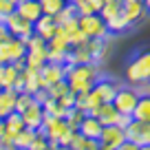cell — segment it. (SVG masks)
Returning <instances> with one entry per match:
<instances>
[{
	"label": "cell",
	"mask_w": 150,
	"mask_h": 150,
	"mask_svg": "<svg viewBox=\"0 0 150 150\" xmlns=\"http://www.w3.org/2000/svg\"><path fill=\"white\" fill-rule=\"evenodd\" d=\"M86 112H82V110H77L75 106H71V108H66V115H64V119H66V124H69L71 128H77V124L82 122V117H84Z\"/></svg>",
	"instance_id": "cell-34"
},
{
	"label": "cell",
	"mask_w": 150,
	"mask_h": 150,
	"mask_svg": "<svg viewBox=\"0 0 150 150\" xmlns=\"http://www.w3.org/2000/svg\"><path fill=\"white\" fill-rule=\"evenodd\" d=\"M38 130H33V128H20V132L16 135V148H27L29 150V144L33 141V137H35Z\"/></svg>",
	"instance_id": "cell-29"
},
{
	"label": "cell",
	"mask_w": 150,
	"mask_h": 150,
	"mask_svg": "<svg viewBox=\"0 0 150 150\" xmlns=\"http://www.w3.org/2000/svg\"><path fill=\"white\" fill-rule=\"evenodd\" d=\"M69 49H71V44L66 42L64 38L53 35L51 40H47V60L49 62H60V64H64L66 55H69Z\"/></svg>",
	"instance_id": "cell-13"
},
{
	"label": "cell",
	"mask_w": 150,
	"mask_h": 150,
	"mask_svg": "<svg viewBox=\"0 0 150 150\" xmlns=\"http://www.w3.org/2000/svg\"><path fill=\"white\" fill-rule=\"evenodd\" d=\"M69 91L71 88H69V84H66V80H60V82H55V84H51L47 88V95H49V97H53V99H60L62 95H66Z\"/></svg>",
	"instance_id": "cell-30"
},
{
	"label": "cell",
	"mask_w": 150,
	"mask_h": 150,
	"mask_svg": "<svg viewBox=\"0 0 150 150\" xmlns=\"http://www.w3.org/2000/svg\"><path fill=\"white\" fill-rule=\"evenodd\" d=\"M77 110L82 112H88L91 110V95L88 91H82V93H75V104H73Z\"/></svg>",
	"instance_id": "cell-33"
},
{
	"label": "cell",
	"mask_w": 150,
	"mask_h": 150,
	"mask_svg": "<svg viewBox=\"0 0 150 150\" xmlns=\"http://www.w3.org/2000/svg\"><path fill=\"white\" fill-rule=\"evenodd\" d=\"M49 148V139H47V135H44L42 130H38L35 132V137H33V141L29 144V150H47Z\"/></svg>",
	"instance_id": "cell-35"
},
{
	"label": "cell",
	"mask_w": 150,
	"mask_h": 150,
	"mask_svg": "<svg viewBox=\"0 0 150 150\" xmlns=\"http://www.w3.org/2000/svg\"><path fill=\"white\" fill-rule=\"evenodd\" d=\"M137 99H139V93L130 86H117L115 91V97L110 99L112 106L117 108V112H124V115H130L132 108H135Z\"/></svg>",
	"instance_id": "cell-11"
},
{
	"label": "cell",
	"mask_w": 150,
	"mask_h": 150,
	"mask_svg": "<svg viewBox=\"0 0 150 150\" xmlns=\"http://www.w3.org/2000/svg\"><path fill=\"white\" fill-rule=\"evenodd\" d=\"M33 102H35V99H33L31 93H27V91H18V95H16V110L22 112L24 108H29Z\"/></svg>",
	"instance_id": "cell-32"
},
{
	"label": "cell",
	"mask_w": 150,
	"mask_h": 150,
	"mask_svg": "<svg viewBox=\"0 0 150 150\" xmlns=\"http://www.w3.org/2000/svg\"><path fill=\"white\" fill-rule=\"evenodd\" d=\"M77 24H80L82 33L86 38H108V29L106 22L99 13H86V16H77Z\"/></svg>",
	"instance_id": "cell-6"
},
{
	"label": "cell",
	"mask_w": 150,
	"mask_h": 150,
	"mask_svg": "<svg viewBox=\"0 0 150 150\" xmlns=\"http://www.w3.org/2000/svg\"><path fill=\"white\" fill-rule=\"evenodd\" d=\"M18 73H20V71L16 69L13 62L2 64V80H0V88H13L16 80H18Z\"/></svg>",
	"instance_id": "cell-25"
},
{
	"label": "cell",
	"mask_w": 150,
	"mask_h": 150,
	"mask_svg": "<svg viewBox=\"0 0 150 150\" xmlns=\"http://www.w3.org/2000/svg\"><path fill=\"white\" fill-rule=\"evenodd\" d=\"M119 13L126 18V22L130 24V27H135V24L146 16L144 2H141V0H124V2H122V9H119Z\"/></svg>",
	"instance_id": "cell-14"
},
{
	"label": "cell",
	"mask_w": 150,
	"mask_h": 150,
	"mask_svg": "<svg viewBox=\"0 0 150 150\" xmlns=\"http://www.w3.org/2000/svg\"><path fill=\"white\" fill-rule=\"evenodd\" d=\"M88 2H91V7H93L95 13H97V11L102 9V5H104V0H88Z\"/></svg>",
	"instance_id": "cell-37"
},
{
	"label": "cell",
	"mask_w": 150,
	"mask_h": 150,
	"mask_svg": "<svg viewBox=\"0 0 150 150\" xmlns=\"http://www.w3.org/2000/svg\"><path fill=\"white\" fill-rule=\"evenodd\" d=\"M55 31H57V20H55V16H51V13H42L33 22V33H38V35L44 38V40H51V38L55 35Z\"/></svg>",
	"instance_id": "cell-16"
},
{
	"label": "cell",
	"mask_w": 150,
	"mask_h": 150,
	"mask_svg": "<svg viewBox=\"0 0 150 150\" xmlns=\"http://www.w3.org/2000/svg\"><path fill=\"white\" fill-rule=\"evenodd\" d=\"M2 22H5V27H7V31H9L11 38L27 40V38L33 33V22H29L27 18H22L18 11H11V13L2 20Z\"/></svg>",
	"instance_id": "cell-10"
},
{
	"label": "cell",
	"mask_w": 150,
	"mask_h": 150,
	"mask_svg": "<svg viewBox=\"0 0 150 150\" xmlns=\"http://www.w3.org/2000/svg\"><path fill=\"white\" fill-rule=\"evenodd\" d=\"M66 2H75V0H66Z\"/></svg>",
	"instance_id": "cell-42"
},
{
	"label": "cell",
	"mask_w": 150,
	"mask_h": 150,
	"mask_svg": "<svg viewBox=\"0 0 150 150\" xmlns=\"http://www.w3.org/2000/svg\"><path fill=\"white\" fill-rule=\"evenodd\" d=\"M11 11H16V5H13V2H11V0H0V22H2V20L11 13Z\"/></svg>",
	"instance_id": "cell-36"
},
{
	"label": "cell",
	"mask_w": 150,
	"mask_h": 150,
	"mask_svg": "<svg viewBox=\"0 0 150 150\" xmlns=\"http://www.w3.org/2000/svg\"><path fill=\"white\" fill-rule=\"evenodd\" d=\"M38 73H40V84H42V88H49L51 84L64 80L66 64H60V62H49L47 60L40 69H38Z\"/></svg>",
	"instance_id": "cell-12"
},
{
	"label": "cell",
	"mask_w": 150,
	"mask_h": 150,
	"mask_svg": "<svg viewBox=\"0 0 150 150\" xmlns=\"http://www.w3.org/2000/svg\"><path fill=\"white\" fill-rule=\"evenodd\" d=\"M42 110H44V115H51V117H64L66 115V108L53 97H47L42 102Z\"/></svg>",
	"instance_id": "cell-27"
},
{
	"label": "cell",
	"mask_w": 150,
	"mask_h": 150,
	"mask_svg": "<svg viewBox=\"0 0 150 150\" xmlns=\"http://www.w3.org/2000/svg\"><path fill=\"white\" fill-rule=\"evenodd\" d=\"M104 22H106V29H108V35H110V33H124V31H128V29H130V24L126 22V18H124L122 13H117V16H112V18L104 20Z\"/></svg>",
	"instance_id": "cell-26"
},
{
	"label": "cell",
	"mask_w": 150,
	"mask_h": 150,
	"mask_svg": "<svg viewBox=\"0 0 150 150\" xmlns=\"http://www.w3.org/2000/svg\"><path fill=\"white\" fill-rule=\"evenodd\" d=\"M11 2H13V5H18V2H20V0H11Z\"/></svg>",
	"instance_id": "cell-41"
},
{
	"label": "cell",
	"mask_w": 150,
	"mask_h": 150,
	"mask_svg": "<svg viewBox=\"0 0 150 150\" xmlns=\"http://www.w3.org/2000/svg\"><path fill=\"white\" fill-rule=\"evenodd\" d=\"M119 9H122V0H104L102 9H99L97 13L102 16L104 20H108V18H112V16H117Z\"/></svg>",
	"instance_id": "cell-28"
},
{
	"label": "cell",
	"mask_w": 150,
	"mask_h": 150,
	"mask_svg": "<svg viewBox=\"0 0 150 150\" xmlns=\"http://www.w3.org/2000/svg\"><path fill=\"white\" fill-rule=\"evenodd\" d=\"M86 115H93V117H97L99 122H102V126H108V124H117V117H119V112H117V108L112 106V102H102V104H97V106L91 108Z\"/></svg>",
	"instance_id": "cell-15"
},
{
	"label": "cell",
	"mask_w": 150,
	"mask_h": 150,
	"mask_svg": "<svg viewBox=\"0 0 150 150\" xmlns=\"http://www.w3.org/2000/svg\"><path fill=\"white\" fill-rule=\"evenodd\" d=\"M16 11H18L22 18H27L29 22H35L40 16H42V7L38 0H20L16 5Z\"/></svg>",
	"instance_id": "cell-19"
},
{
	"label": "cell",
	"mask_w": 150,
	"mask_h": 150,
	"mask_svg": "<svg viewBox=\"0 0 150 150\" xmlns=\"http://www.w3.org/2000/svg\"><path fill=\"white\" fill-rule=\"evenodd\" d=\"M99 77L97 62H84V64H66V75L64 80L73 93H82V91H91L95 80Z\"/></svg>",
	"instance_id": "cell-1"
},
{
	"label": "cell",
	"mask_w": 150,
	"mask_h": 150,
	"mask_svg": "<svg viewBox=\"0 0 150 150\" xmlns=\"http://www.w3.org/2000/svg\"><path fill=\"white\" fill-rule=\"evenodd\" d=\"M122 2H124V0H122Z\"/></svg>",
	"instance_id": "cell-43"
},
{
	"label": "cell",
	"mask_w": 150,
	"mask_h": 150,
	"mask_svg": "<svg viewBox=\"0 0 150 150\" xmlns=\"http://www.w3.org/2000/svg\"><path fill=\"white\" fill-rule=\"evenodd\" d=\"M126 139V132L124 128H119L117 124H108V126H102V132L97 137V144L102 150H119Z\"/></svg>",
	"instance_id": "cell-7"
},
{
	"label": "cell",
	"mask_w": 150,
	"mask_h": 150,
	"mask_svg": "<svg viewBox=\"0 0 150 150\" xmlns=\"http://www.w3.org/2000/svg\"><path fill=\"white\" fill-rule=\"evenodd\" d=\"M144 2V9H146V13H150V0H141Z\"/></svg>",
	"instance_id": "cell-38"
},
{
	"label": "cell",
	"mask_w": 150,
	"mask_h": 150,
	"mask_svg": "<svg viewBox=\"0 0 150 150\" xmlns=\"http://www.w3.org/2000/svg\"><path fill=\"white\" fill-rule=\"evenodd\" d=\"M55 35L64 38L71 47H75V44H84L86 40H88V38L82 33L80 24H77V16H73V18H66V20H62V22H57Z\"/></svg>",
	"instance_id": "cell-8"
},
{
	"label": "cell",
	"mask_w": 150,
	"mask_h": 150,
	"mask_svg": "<svg viewBox=\"0 0 150 150\" xmlns=\"http://www.w3.org/2000/svg\"><path fill=\"white\" fill-rule=\"evenodd\" d=\"M2 130H5V119L0 117V135H2Z\"/></svg>",
	"instance_id": "cell-39"
},
{
	"label": "cell",
	"mask_w": 150,
	"mask_h": 150,
	"mask_svg": "<svg viewBox=\"0 0 150 150\" xmlns=\"http://www.w3.org/2000/svg\"><path fill=\"white\" fill-rule=\"evenodd\" d=\"M38 2L42 7V13H51V16H55L66 5V0H38Z\"/></svg>",
	"instance_id": "cell-31"
},
{
	"label": "cell",
	"mask_w": 150,
	"mask_h": 150,
	"mask_svg": "<svg viewBox=\"0 0 150 150\" xmlns=\"http://www.w3.org/2000/svg\"><path fill=\"white\" fill-rule=\"evenodd\" d=\"M40 130L47 135L49 148H69L71 139L75 135V128H71L64 117H51V115H44Z\"/></svg>",
	"instance_id": "cell-2"
},
{
	"label": "cell",
	"mask_w": 150,
	"mask_h": 150,
	"mask_svg": "<svg viewBox=\"0 0 150 150\" xmlns=\"http://www.w3.org/2000/svg\"><path fill=\"white\" fill-rule=\"evenodd\" d=\"M126 80L130 84L150 82V51H139L126 64Z\"/></svg>",
	"instance_id": "cell-3"
},
{
	"label": "cell",
	"mask_w": 150,
	"mask_h": 150,
	"mask_svg": "<svg viewBox=\"0 0 150 150\" xmlns=\"http://www.w3.org/2000/svg\"><path fill=\"white\" fill-rule=\"evenodd\" d=\"M0 80H2V64H0Z\"/></svg>",
	"instance_id": "cell-40"
},
{
	"label": "cell",
	"mask_w": 150,
	"mask_h": 150,
	"mask_svg": "<svg viewBox=\"0 0 150 150\" xmlns=\"http://www.w3.org/2000/svg\"><path fill=\"white\" fill-rule=\"evenodd\" d=\"M117 82L110 80V77H97L95 80V84L91 86L88 95H91V108H95L97 104L102 102H110L112 97H115V91H117Z\"/></svg>",
	"instance_id": "cell-4"
},
{
	"label": "cell",
	"mask_w": 150,
	"mask_h": 150,
	"mask_svg": "<svg viewBox=\"0 0 150 150\" xmlns=\"http://www.w3.org/2000/svg\"><path fill=\"white\" fill-rule=\"evenodd\" d=\"M126 139L132 141L137 148H150V122H141V119H130L126 128Z\"/></svg>",
	"instance_id": "cell-5"
},
{
	"label": "cell",
	"mask_w": 150,
	"mask_h": 150,
	"mask_svg": "<svg viewBox=\"0 0 150 150\" xmlns=\"http://www.w3.org/2000/svg\"><path fill=\"white\" fill-rule=\"evenodd\" d=\"M75 130L82 132V135H86V137H91V139H97L99 132H102V122H99L97 117H93V115H84Z\"/></svg>",
	"instance_id": "cell-18"
},
{
	"label": "cell",
	"mask_w": 150,
	"mask_h": 150,
	"mask_svg": "<svg viewBox=\"0 0 150 150\" xmlns=\"http://www.w3.org/2000/svg\"><path fill=\"white\" fill-rule=\"evenodd\" d=\"M132 119H141V122H150V95H141L137 99L135 108H132Z\"/></svg>",
	"instance_id": "cell-23"
},
{
	"label": "cell",
	"mask_w": 150,
	"mask_h": 150,
	"mask_svg": "<svg viewBox=\"0 0 150 150\" xmlns=\"http://www.w3.org/2000/svg\"><path fill=\"white\" fill-rule=\"evenodd\" d=\"M69 148L71 150H93V148H99V144H97V139H91V137H86V135H82V132L75 130Z\"/></svg>",
	"instance_id": "cell-24"
},
{
	"label": "cell",
	"mask_w": 150,
	"mask_h": 150,
	"mask_svg": "<svg viewBox=\"0 0 150 150\" xmlns=\"http://www.w3.org/2000/svg\"><path fill=\"white\" fill-rule=\"evenodd\" d=\"M47 62V44L44 47H31L27 49V53H24V66L27 69H40V66Z\"/></svg>",
	"instance_id": "cell-20"
},
{
	"label": "cell",
	"mask_w": 150,
	"mask_h": 150,
	"mask_svg": "<svg viewBox=\"0 0 150 150\" xmlns=\"http://www.w3.org/2000/svg\"><path fill=\"white\" fill-rule=\"evenodd\" d=\"M20 117H22V124L27 128H33V130H40L42 128V119H44V110H42V104L33 102L29 108H24L20 112Z\"/></svg>",
	"instance_id": "cell-17"
},
{
	"label": "cell",
	"mask_w": 150,
	"mask_h": 150,
	"mask_svg": "<svg viewBox=\"0 0 150 150\" xmlns=\"http://www.w3.org/2000/svg\"><path fill=\"white\" fill-rule=\"evenodd\" d=\"M16 88H0V117H7L16 110Z\"/></svg>",
	"instance_id": "cell-22"
},
{
	"label": "cell",
	"mask_w": 150,
	"mask_h": 150,
	"mask_svg": "<svg viewBox=\"0 0 150 150\" xmlns=\"http://www.w3.org/2000/svg\"><path fill=\"white\" fill-rule=\"evenodd\" d=\"M86 49H88L93 62H102L104 55L108 53V42H106V38H88L86 40Z\"/></svg>",
	"instance_id": "cell-21"
},
{
	"label": "cell",
	"mask_w": 150,
	"mask_h": 150,
	"mask_svg": "<svg viewBox=\"0 0 150 150\" xmlns=\"http://www.w3.org/2000/svg\"><path fill=\"white\" fill-rule=\"evenodd\" d=\"M27 44L20 38H9V40H0V64H9L16 60H24Z\"/></svg>",
	"instance_id": "cell-9"
}]
</instances>
